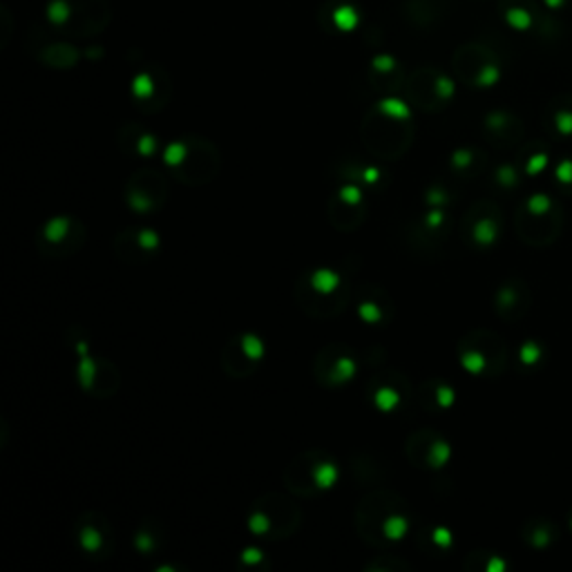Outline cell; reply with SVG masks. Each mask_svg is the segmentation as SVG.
Instances as JSON below:
<instances>
[{
	"label": "cell",
	"mask_w": 572,
	"mask_h": 572,
	"mask_svg": "<svg viewBox=\"0 0 572 572\" xmlns=\"http://www.w3.org/2000/svg\"><path fill=\"white\" fill-rule=\"evenodd\" d=\"M355 526L372 546L400 544L411 530V512L405 499L392 490H376L358 503Z\"/></svg>",
	"instance_id": "obj_1"
},
{
	"label": "cell",
	"mask_w": 572,
	"mask_h": 572,
	"mask_svg": "<svg viewBox=\"0 0 572 572\" xmlns=\"http://www.w3.org/2000/svg\"><path fill=\"white\" fill-rule=\"evenodd\" d=\"M360 137L370 154L383 162H394L407 152L413 139V121L405 103L387 98L362 119Z\"/></svg>",
	"instance_id": "obj_2"
},
{
	"label": "cell",
	"mask_w": 572,
	"mask_h": 572,
	"mask_svg": "<svg viewBox=\"0 0 572 572\" xmlns=\"http://www.w3.org/2000/svg\"><path fill=\"white\" fill-rule=\"evenodd\" d=\"M353 289L349 280L331 267H314L297 276L293 287L295 304L308 318H336L349 306Z\"/></svg>",
	"instance_id": "obj_3"
},
{
	"label": "cell",
	"mask_w": 572,
	"mask_h": 572,
	"mask_svg": "<svg viewBox=\"0 0 572 572\" xmlns=\"http://www.w3.org/2000/svg\"><path fill=\"white\" fill-rule=\"evenodd\" d=\"M162 160L166 162L168 173L186 186L211 184L220 175L222 166L218 148L197 135L171 141L164 148Z\"/></svg>",
	"instance_id": "obj_4"
},
{
	"label": "cell",
	"mask_w": 572,
	"mask_h": 572,
	"mask_svg": "<svg viewBox=\"0 0 572 572\" xmlns=\"http://www.w3.org/2000/svg\"><path fill=\"white\" fill-rule=\"evenodd\" d=\"M340 479L338 460L323 450L300 452L284 470V481L291 494L314 499L331 490Z\"/></svg>",
	"instance_id": "obj_5"
},
{
	"label": "cell",
	"mask_w": 572,
	"mask_h": 572,
	"mask_svg": "<svg viewBox=\"0 0 572 572\" xmlns=\"http://www.w3.org/2000/svg\"><path fill=\"white\" fill-rule=\"evenodd\" d=\"M302 522V510L287 494L271 492L255 499L248 512V530L267 541L289 539Z\"/></svg>",
	"instance_id": "obj_6"
},
{
	"label": "cell",
	"mask_w": 572,
	"mask_h": 572,
	"mask_svg": "<svg viewBox=\"0 0 572 572\" xmlns=\"http://www.w3.org/2000/svg\"><path fill=\"white\" fill-rule=\"evenodd\" d=\"M456 351L460 367L477 378H494L505 370L507 347L503 338L488 329H477L463 336Z\"/></svg>",
	"instance_id": "obj_7"
},
{
	"label": "cell",
	"mask_w": 572,
	"mask_h": 572,
	"mask_svg": "<svg viewBox=\"0 0 572 572\" xmlns=\"http://www.w3.org/2000/svg\"><path fill=\"white\" fill-rule=\"evenodd\" d=\"M563 226V211L552 197L535 195L526 199L516 213V233L530 246L552 244Z\"/></svg>",
	"instance_id": "obj_8"
},
{
	"label": "cell",
	"mask_w": 572,
	"mask_h": 572,
	"mask_svg": "<svg viewBox=\"0 0 572 572\" xmlns=\"http://www.w3.org/2000/svg\"><path fill=\"white\" fill-rule=\"evenodd\" d=\"M72 345L77 347V381L81 389L92 398L115 396L121 385V374L115 362L94 355L85 340L72 338Z\"/></svg>",
	"instance_id": "obj_9"
},
{
	"label": "cell",
	"mask_w": 572,
	"mask_h": 572,
	"mask_svg": "<svg viewBox=\"0 0 572 572\" xmlns=\"http://www.w3.org/2000/svg\"><path fill=\"white\" fill-rule=\"evenodd\" d=\"M87 240L85 224L74 215L49 218L36 233V248L47 259H68L77 255Z\"/></svg>",
	"instance_id": "obj_10"
},
{
	"label": "cell",
	"mask_w": 572,
	"mask_h": 572,
	"mask_svg": "<svg viewBox=\"0 0 572 572\" xmlns=\"http://www.w3.org/2000/svg\"><path fill=\"white\" fill-rule=\"evenodd\" d=\"M124 199L135 215H154L168 199V177L154 168H139L126 182Z\"/></svg>",
	"instance_id": "obj_11"
},
{
	"label": "cell",
	"mask_w": 572,
	"mask_h": 572,
	"mask_svg": "<svg viewBox=\"0 0 572 572\" xmlns=\"http://www.w3.org/2000/svg\"><path fill=\"white\" fill-rule=\"evenodd\" d=\"M267 342L262 336H257L253 331H244L233 336L220 355L222 370L231 378H248L257 372V367L262 365L267 358Z\"/></svg>",
	"instance_id": "obj_12"
},
{
	"label": "cell",
	"mask_w": 572,
	"mask_h": 572,
	"mask_svg": "<svg viewBox=\"0 0 572 572\" xmlns=\"http://www.w3.org/2000/svg\"><path fill=\"white\" fill-rule=\"evenodd\" d=\"M74 544L79 546L81 555L90 561L108 559L115 550V530L106 516L98 512H83L77 516L72 528Z\"/></svg>",
	"instance_id": "obj_13"
},
{
	"label": "cell",
	"mask_w": 572,
	"mask_h": 572,
	"mask_svg": "<svg viewBox=\"0 0 572 572\" xmlns=\"http://www.w3.org/2000/svg\"><path fill=\"white\" fill-rule=\"evenodd\" d=\"M360 360L358 353L342 345V342H331L320 349V353L314 360V376L323 387H342L351 383L358 374Z\"/></svg>",
	"instance_id": "obj_14"
},
{
	"label": "cell",
	"mask_w": 572,
	"mask_h": 572,
	"mask_svg": "<svg viewBox=\"0 0 572 572\" xmlns=\"http://www.w3.org/2000/svg\"><path fill=\"white\" fill-rule=\"evenodd\" d=\"M452 94H454L452 81L432 68L416 70L407 81L409 101L416 108H421L425 113L443 110L450 103Z\"/></svg>",
	"instance_id": "obj_15"
},
{
	"label": "cell",
	"mask_w": 572,
	"mask_h": 572,
	"mask_svg": "<svg viewBox=\"0 0 572 572\" xmlns=\"http://www.w3.org/2000/svg\"><path fill=\"white\" fill-rule=\"evenodd\" d=\"M503 231V218L497 203L477 201L463 220V240L477 250H488L497 244Z\"/></svg>",
	"instance_id": "obj_16"
},
{
	"label": "cell",
	"mask_w": 572,
	"mask_h": 572,
	"mask_svg": "<svg viewBox=\"0 0 572 572\" xmlns=\"http://www.w3.org/2000/svg\"><path fill=\"white\" fill-rule=\"evenodd\" d=\"M327 213L334 229L345 233L355 231L367 220V192L355 184L342 182V186L331 195L327 203Z\"/></svg>",
	"instance_id": "obj_17"
},
{
	"label": "cell",
	"mask_w": 572,
	"mask_h": 572,
	"mask_svg": "<svg viewBox=\"0 0 572 572\" xmlns=\"http://www.w3.org/2000/svg\"><path fill=\"white\" fill-rule=\"evenodd\" d=\"M365 394L372 402L383 413H400L405 407L411 402V383L398 374V372H383L370 378Z\"/></svg>",
	"instance_id": "obj_18"
},
{
	"label": "cell",
	"mask_w": 572,
	"mask_h": 572,
	"mask_svg": "<svg viewBox=\"0 0 572 572\" xmlns=\"http://www.w3.org/2000/svg\"><path fill=\"white\" fill-rule=\"evenodd\" d=\"M115 255L126 265H143L162 253V235L154 229H126L113 242Z\"/></svg>",
	"instance_id": "obj_19"
},
{
	"label": "cell",
	"mask_w": 572,
	"mask_h": 572,
	"mask_svg": "<svg viewBox=\"0 0 572 572\" xmlns=\"http://www.w3.org/2000/svg\"><path fill=\"white\" fill-rule=\"evenodd\" d=\"M452 456V447L445 436L434 430H419L407 439V458L423 470H441Z\"/></svg>",
	"instance_id": "obj_20"
},
{
	"label": "cell",
	"mask_w": 572,
	"mask_h": 572,
	"mask_svg": "<svg viewBox=\"0 0 572 572\" xmlns=\"http://www.w3.org/2000/svg\"><path fill=\"white\" fill-rule=\"evenodd\" d=\"M130 94L141 113H160L171 98V81L162 70H141L132 79Z\"/></svg>",
	"instance_id": "obj_21"
},
{
	"label": "cell",
	"mask_w": 572,
	"mask_h": 572,
	"mask_svg": "<svg viewBox=\"0 0 572 572\" xmlns=\"http://www.w3.org/2000/svg\"><path fill=\"white\" fill-rule=\"evenodd\" d=\"M355 314L358 318L370 327H385L394 320L396 306L392 295L383 287L365 284L358 289L355 295Z\"/></svg>",
	"instance_id": "obj_22"
},
{
	"label": "cell",
	"mask_w": 572,
	"mask_h": 572,
	"mask_svg": "<svg viewBox=\"0 0 572 572\" xmlns=\"http://www.w3.org/2000/svg\"><path fill=\"white\" fill-rule=\"evenodd\" d=\"M454 68L465 83H470L475 87L492 85L499 77V68L494 59H490L488 51H481L479 47L460 49L458 57L454 59Z\"/></svg>",
	"instance_id": "obj_23"
},
{
	"label": "cell",
	"mask_w": 572,
	"mask_h": 572,
	"mask_svg": "<svg viewBox=\"0 0 572 572\" xmlns=\"http://www.w3.org/2000/svg\"><path fill=\"white\" fill-rule=\"evenodd\" d=\"M530 308V291L522 280H507L497 289L494 295V311L497 316L516 323L518 318H524Z\"/></svg>",
	"instance_id": "obj_24"
},
{
	"label": "cell",
	"mask_w": 572,
	"mask_h": 572,
	"mask_svg": "<svg viewBox=\"0 0 572 572\" xmlns=\"http://www.w3.org/2000/svg\"><path fill=\"white\" fill-rule=\"evenodd\" d=\"M119 145L124 152H128L130 157H139V160H154V157H162L164 148L160 137L145 130L139 124H128L119 130Z\"/></svg>",
	"instance_id": "obj_25"
},
{
	"label": "cell",
	"mask_w": 572,
	"mask_h": 572,
	"mask_svg": "<svg viewBox=\"0 0 572 572\" xmlns=\"http://www.w3.org/2000/svg\"><path fill=\"white\" fill-rule=\"evenodd\" d=\"M416 400L432 413H443L447 409H452L454 400H456V392L450 383L441 381V378H430L425 381L419 389H416Z\"/></svg>",
	"instance_id": "obj_26"
},
{
	"label": "cell",
	"mask_w": 572,
	"mask_h": 572,
	"mask_svg": "<svg viewBox=\"0 0 572 572\" xmlns=\"http://www.w3.org/2000/svg\"><path fill=\"white\" fill-rule=\"evenodd\" d=\"M447 231H450L447 218L439 211H430L421 220H416L413 231H411V242L416 246L428 248V240H430L432 248H436L447 237Z\"/></svg>",
	"instance_id": "obj_27"
},
{
	"label": "cell",
	"mask_w": 572,
	"mask_h": 572,
	"mask_svg": "<svg viewBox=\"0 0 572 572\" xmlns=\"http://www.w3.org/2000/svg\"><path fill=\"white\" fill-rule=\"evenodd\" d=\"M342 182L355 184L358 188H362L365 192H372V190H378L387 182V175L376 164L349 162L342 171Z\"/></svg>",
	"instance_id": "obj_28"
},
{
	"label": "cell",
	"mask_w": 572,
	"mask_h": 572,
	"mask_svg": "<svg viewBox=\"0 0 572 572\" xmlns=\"http://www.w3.org/2000/svg\"><path fill=\"white\" fill-rule=\"evenodd\" d=\"M486 135L490 141H497V145L516 143L518 137H522V124H518L512 115L497 113V115L488 117Z\"/></svg>",
	"instance_id": "obj_29"
},
{
	"label": "cell",
	"mask_w": 572,
	"mask_h": 572,
	"mask_svg": "<svg viewBox=\"0 0 572 572\" xmlns=\"http://www.w3.org/2000/svg\"><path fill=\"white\" fill-rule=\"evenodd\" d=\"M450 166H452V173L456 177H465V179H470V177H477L483 166H486V157L481 152L472 150V148H463V150H456L452 154V160H450Z\"/></svg>",
	"instance_id": "obj_30"
},
{
	"label": "cell",
	"mask_w": 572,
	"mask_h": 572,
	"mask_svg": "<svg viewBox=\"0 0 572 572\" xmlns=\"http://www.w3.org/2000/svg\"><path fill=\"white\" fill-rule=\"evenodd\" d=\"M372 83L381 92L398 90L400 83H402V72H400L398 63L394 59H389V57H383V59L374 61V66H372Z\"/></svg>",
	"instance_id": "obj_31"
},
{
	"label": "cell",
	"mask_w": 572,
	"mask_h": 572,
	"mask_svg": "<svg viewBox=\"0 0 572 572\" xmlns=\"http://www.w3.org/2000/svg\"><path fill=\"white\" fill-rule=\"evenodd\" d=\"M416 544L428 555H445L452 548V533L443 526H428L423 533L416 537Z\"/></svg>",
	"instance_id": "obj_32"
},
{
	"label": "cell",
	"mask_w": 572,
	"mask_h": 572,
	"mask_svg": "<svg viewBox=\"0 0 572 572\" xmlns=\"http://www.w3.org/2000/svg\"><path fill=\"white\" fill-rule=\"evenodd\" d=\"M164 544V537H162V528L160 524L154 522H145L139 526V530L135 533V548L139 555H145V557H152L154 552H157Z\"/></svg>",
	"instance_id": "obj_33"
},
{
	"label": "cell",
	"mask_w": 572,
	"mask_h": 572,
	"mask_svg": "<svg viewBox=\"0 0 572 572\" xmlns=\"http://www.w3.org/2000/svg\"><path fill=\"white\" fill-rule=\"evenodd\" d=\"M568 96H561V106H552L550 110V128L561 137L572 135V106H568Z\"/></svg>",
	"instance_id": "obj_34"
},
{
	"label": "cell",
	"mask_w": 572,
	"mask_h": 572,
	"mask_svg": "<svg viewBox=\"0 0 572 572\" xmlns=\"http://www.w3.org/2000/svg\"><path fill=\"white\" fill-rule=\"evenodd\" d=\"M570 528H572V512H570Z\"/></svg>",
	"instance_id": "obj_35"
}]
</instances>
